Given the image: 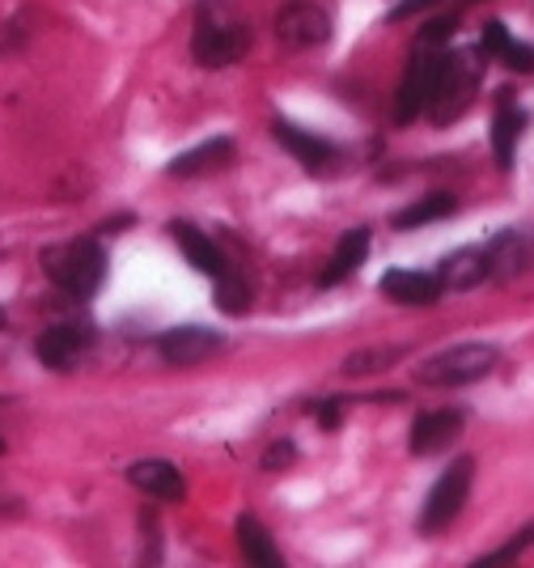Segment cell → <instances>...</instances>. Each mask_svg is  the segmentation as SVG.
<instances>
[{
  "label": "cell",
  "instance_id": "cell-8",
  "mask_svg": "<svg viewBox=\"0 0 534 568\" xmlns=\"http://www.w3.org/2000/svg\"><path fill=\"white\" fill-rule=\"evenodd\" d=\"M276 39L293 51L323 48L331 39V18H326V9L310 4V0H293L276 13Z\"/></svg>",
  "mask_w": 534,
  "mask_h": 568
},
{
  "label": "cell",
  "instance_id": "cell-27",
  "mask_svg": "<svg viewBox=\"0 0 534 568\" xmlns=\"http://www.w3.org/2000/svg\"><path fill=\"white\" fill-rule=\"evenodd\" d=\"M526 547H534V521H531V526H522L510 544L496 547V551H492V556H484V560H513V556H522Z\"/></svg>",
  "mask_w": 534,
  "mask_h": 568
},
{
  "label": "cell",
  "instance_id": "cell-23",
  "mask_svg": "<svg viewBox=\"0 0 534 568\" xmlns=\"http://www.w3.org/2000/svg\"><path fill=\"white\" fill-rule=\"evenodd\" d=\"M403 356H407V348H403V344H386V348H365V353H352L340 369H344L349 378H365V374H386V369H395Z\"/></svg>",
  "mask_w": 534,
  "mask_h": 568
},
{
  "label": "cell",
  "instance_id": "cell-25",
  "mask_svg": "<svg viewBox=\"0 0 534 568\" xmlns=\"http://www.w3.org/2000/svg\"><path fill=\"white\" fill-rule=\"evenodd\" d=\"M454 30H459V18H433V22L420 30V48H445L450 39H454Z\"/></svg>",
  "mask_w": 534,
  "mask_h": 568
},
{
  "label": "cell",
  "instance_id": "cell-19",
  "mask_svg": "<svg viewBox=\"0 0 534 568\" xmlns=\"http://www.w3.org/2000/svg\"><path fill=\"white\" fill-rule=\"evenodd\" d=\"M233 162V141L230 136H216V141H204L195 144V149H187V153H179L170 166H165V174H174V179H195V174H209V170H221Z\"/></svg>",
  "mask_w": 534,
  "mask_h": 568
},
{
  "label": "cell",
  "instance_id": "cell-17",
  "mask_svg": "<svg viewBox=\"0 0 534 568\" xmlns=\"http://www.w3.org/2000/svg\"><path fill=\"white\" fill-rule=\"evenodd\" d=\"M377 288L395 302V306H433L437 297H442V284L433 272H412V267H395V272H386Z\"/></svg>",
  "mask_w": 534,
  "mask_h": 568
},
{
  "label": "cell",
  "instance_id": "cell-20",
  "mask_svg": "<svg viewBox=\"0 0 534 568\" xmlns=\"http://www.w3.org/2000/svg\"><path fill=\"white\" fill-rule=\"evenodd\" d=\"M238 547H242V556L259 568H280L284 565V556H280V547L272 544V535H268V526L255 518V514H242L238 518Z\"/></svg>",
  "mask_w": 534,
  "mask_h": 568
},
{
  "label": "cell",
  "instance_id": "cell-21",
  "mask_svg": "<svg viewBox=\"0 0 534 568\" xmlns=\"http://www.w3.org/2000/svg\"><path fill=\"white\" fill-rule=\"evenodd\" d=\"M450 213H459V200L450 191H429V195H420L416 204L395 213V230H420V225H433V221H442Z\"/></svg>",
  "mask_w": 534,
  "mask_h": 568
},
{
  "label": "cell",
  "instance_id": "cell-6",
  "mask_svg": "<svg viewBox=\"0 0 534 568\" xmlns=\"http://www.w3.org/2000/svg\"><path fill=\"white\" fill-rule=\"evenodd\" d=\"M442 55H445V48H420L416 43L412 60H407V72H403V81H399V94H395L399 123H416V119L429 111L437 72H442Z\"/></svg>",
  "mask_w": 534,
  "mask_h": 568
},
{
  "label": "cell",
  "instance_id": "cell-16",
  "mask_svg": "<svg viewBox=\"0 0 534 568\" xmlns=\"http://www.w3.org/2000/svg\"><path fill=\"white\" fill-rule=\"evenodd\" d=\"M170 237L179 242V251L187 255V263L195 267V272H204V276H221L225 267H230V260L221 255V246L212 242V234H204V230H195L191 221H170Z\"/></svg>",
  "mask_w": 534,
  "mask_h": 568
},
{
  "label": "cell",
  "instance_id": "cell-1",
  "mask_svg": "<svg viewBox=\"0 0 534 568\" xmlns=\"http://www.w3.org/2000/svg\"><path fill=\"white\" fill-rule=\"evenodd\" d=\"M255 43L251 18L233 0H200L191 22V55L200 69H230Z\"/></svg>",
  "mask_w": 534,
  "mask_h": 568
},
{
  "label": "cell",
  "instance_id": "cell-4",
  "mask_svg": "<svg viewBox=\"0 0 534 568\" xmlns=\"http://www.w3.org/2000/svg\"><path fill=\"white\" fill-rule=\"evenodd\" d=\"M480 64H484V60H471V55H463V51H450V48H445L442 72H437V85H433V102H429V111H424V115L433 119L437 128L454 123V119L463 115L466 106L475 102V85H480Z\"/></svg>",
  "mask_w": 534,
  "mask_h": 568
},
{
  "label": "cell",
  "instance_id": "cell-11",
  "mask_svg": "<svg viewBox=\"0 0 534 568\" xmlns=\"http://www.w3.org/2000/svg\"><path fill=\"white\" fill-rule=\"evenodd\" d=\"M272 136H276L298 162H302L305 170H331L335 162H340V149L326 141V136H314V132H305V128H298L293 119H272Z\"/></svg>",
  "mask_w": 534,
  "mask_h": 568
},
{
  "label": "cell",
  "instance_id": "cell-7",
  "mask_svg": "<svg viewBox=\"0 0 534 568\" xmlns=\"http://www.w3.org/2000/svg\"><path fill=\"white\" fill-rule=\"evenodd\" d=\"M90 344H93L90 323H56V327H47V332L39 335L34 356L43 361L47 369H56V374H72V369L85 361Z\"/></svg>",
  "mask_w": 534,
  "mask_h": 568
},
{
  "label": "cell",
  "instance_id": "cell-32",
  "mask_svg": "<svg viewBox=\"0 0 534 568\" xmlns=\"http://www.w3.org/2000/svg\"><path fill=\"white\" fill-rule=\"evenodd\" d=\"M0 332H4V310H0Z\"/></svg>",
  "mask_w": 534,
  "mask_h": 568
},
{
  "label": "cell",
  "instance_id": "cell-28",
  "mask_svg": "<svg viewBox=\"0 0 534 568\" xmlns=\"http://www.w3.org/2000/svg\"><path fill=\"white\" fill-rule=\"evenodd\" d=\"M310 412H314V420L323 428H335L340 420H344V403L340 399H314L310 403Z\"/></svg>",
  "mask_w": 534,
  "mask_h": 568
},
{
  "label": "cell",
  "instance_id": "cell-30",
  "mask_svg": "<svg viewBox=\"0 0 534 568\" xmlns=\"http://www.w3.org/2000/svg\"><path fill=\"white\" fill-rule=\"evenodd\" d=\"M433 4H437V0H399V4L391 9V13H386V18H391V22H407V18H416V13L433 9Z\"/></svg>",
  "mask_w": 534,
  "mask_h": 568
},
{
  "label": "cell",
  "instance_id": "cell-5",
  "mask_svg": "<svg viewBox=\"0 0 534 568\" xmlns=\"http://www.w3.org/2000/svg\"><path fill=\"white\" fill-rule=\"evenodd\" d=\"M471 484H475V458H454L429 488V500L420 509V535H442L450 521H459L471 497Z\"/></svg>",
  "mask_w": 534,
  "mask_h": 568
},
{
  "label": "cell",
  "instance_id": "cell-22",
  "mask_svg": "<svg viewBox=\"0 0 534 568\" xmlns=\"http://www.w3.org/2000/svg\"><path fill=\"white\" fill-rule=\"evenodd\" d=\"M251 302H255V284L246 281V272H238V267H225L221 276H216V306H221V314H246L251 310Z\"/></svg>",
  "mask_w": 534,
  "mask_h": 568
},
{
  "label": "cell",
  "instance_id": "cell-10",
  "mask_svg": "<svg viewBox=\"0 0 534 568\" xmlns=\"http://www.w3.org/2000/svg\"><path fill=\"white\" fill-rule=\"evenodd\" d=\"M463 433V412L459 407H437V412H424L416 425H412V437H407V450L416 458H433V454L450 450Z\"/></svg>",
  "mask_w": 534,
  "mask_h": 568
},
{
  "label": "cell",
  "instance_id": "cell-29",
  "mask_svg": "<svg viewBox=\"0 0 534 568\" xmlns=\"http://www.w3.org/2000/svg\"><path fill=\"white\" fill-rule=\"evenodd\" d=\"M293 442H276V446H272V450L263 454V467H268V471H280V467H289V463H293Z\"/></svg>",
  "mask_w": 534,
  "mask_h": 568
},
{
  "label": "cell",
  "instance_id": "cell-26",
  "mask_svg": "<svg viewBox=\"0 0 534 568\" xmlns=\"http://www.w3.org/2000/svg\"><path fill=\"white\" fill-rule=\"evenodd\" d=\"M505 39H510L505 22H484V34H480V55H484V60H496V51L505 48Z\"/></svg>",
  "mask_w": 534,
  "mask_h": 568
},
{
  "label": "cell",
  "instance_id": "cell-18",
  "mask_svg": "<svg viewBox=\"0 0 534 568\" xmlns=\"http://www.w3.org/2000/svg\"><path fill=\"white\" fill-rule=\"evenodd\" d=\"M370 260V230H349V234L340 237V246H335V255L326 260V267L319 272V284H344L352 281L356 272H361V263Z\"/></svg>",
  "mask_w": 534,
  "mask_h": 568
},
{
  "label": "cell",
  "instance_id": "cell-12",
  "mask_svg": "<svg viewBox=\"0 0 534 568\" xmlns=\"http://www.w3.org/2000/svg\"><path fill=\"white\" fill-rule=\"evenodd\" d=\"M484 251H488V281H513V276L531 272L534 237L526 230H501Z\"/></svg>",
  "mask_w": 534,
  "mask_h": 568
},
{
  "label": "cell",
  "instance_id": "cell-24",
  "mask_svg": "<svg viewBox=\"0 0 534 568\" xmlns=\"http://www.w3.org/2000/svg\"><path fill=\"white\" fill-rule=\"evenodd\" d=\"M496 60L505 64L510 72H534V48L531 43H517V39H505V48L496 51Z\"/></svg>",
  "mask_w": 534,
  "mask_h": 568
},
{
  "label": "cell",
  "instance_id": "cell-9",
  "mask_svg": "<svg viewBox=\"0 0 534 568\" xmlns=\"http://www.w3.org/2000/svg\"><path fill=\"white\" fill-rule=\"evenodd\" d=\"M225 348V335L212 332V327H170L158 339V353L165 365L174 369H191V365H204L209 356H216Z\"/></svg>",
  "mask_w": 534,
  "mask_h": 568
},
{
  "label": "cell",
  "instance_id": "cell-14",
  "mask_svg": "<svg viewBox=\"0 0 534 568\" xmlns=\"http://www.w3.org/2000/svg\"><path fill=\"white\" fill-rule=\"evenodd\" d=\"M128 484L140 488L144 497L153 500H183L187 497V479L179 475L174 463H165V458H140L128 467Z\"/></svg>",
  "mask_w": 534,
  "mask_h": 568
},
{
  "label": "cell",
  "instance_id": "cell-15",
  "mask_svg": "<svg viewBox=\"0 0 534 568\" xmlns=\"http://www.w3.org/2000/svg\"><path fill=\"white\" fill-rule=\"evenodd\" d=\"M522 128H526V111L513 102L510 90L496 94V115H492V158L496 166L510 170L517 158V141H522Z\"/></svg>",
  "mask_w": 534,
  "mask_h": 568
},
{
  "label": "cell",
  "instance_id": "cell-31",
  "mask_svg": "<svg viewBox=\"0 0 534 568\" xmlns=\"http://www.w3.org/2000/svg\"><path fill=\"white\" fill-rule=\"evenodd\" d=\"M22 43H26L22 22H4V26H0V55H4V51H18Z\"/></svg>",
  "mask_w": 534,
  "mask_h": 568
},
{
  "label": "cell",
  "instance_id": "cell-13",
  "mask_svg": "<svg viewBox=\"0 0 534 568\" xmlns=\"http://www.w3.org/2000/svg\"><path fill=\"white\" fill-rule=\"evenodd\" d=\"M433 276L442 284V293H463V288H475V284L488 281V251L484 246H463V251H450Z\"/></svg>",
  "mask_w": 534,
  "mask_h": 568
},
{
  "label": "cell",
  "instance_id": "cell-3",
  "mask_svg": "<svg viewBox=\"0 0 534 568\" xmlns=\"http://www.w3.org/2000/svg\"><path fill=\"white\" fill-rule=\"evenodd\" d=\"M496 344H484V339H471V344H454V348H442L429 361L416 365V382L420 386H437V390H459V386H475L484 382L496 369Z\"/></svg>",
  "mask_w": 534,
  "mask_h": 568
},
{
  "label": "cell",
  "instance_id": "cell-2",
  "mask_svg": "<svg viewBox=\"0 0 534 568\" xmlns=\"http://www.w3.org/2000/svg\"><path fill=\"white\" fill-rule=\"evenodd\" d=\"M43 276L60 293H69L77 302H90L93 293L102 288L107 281V255H102V246L93 242V237H69V242H56V246H47L43 255Z\"/></svg>",
  "mask_w": 534,
  "mask_h": 568
}]
</instances>
